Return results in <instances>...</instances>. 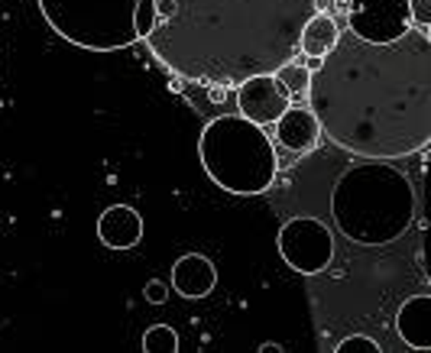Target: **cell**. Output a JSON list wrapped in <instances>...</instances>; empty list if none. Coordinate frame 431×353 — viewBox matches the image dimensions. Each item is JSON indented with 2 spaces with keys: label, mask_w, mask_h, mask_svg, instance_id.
<instances>
[{
  "label": "cell",
  "mask_w": 431,
  "mask_h": 353,
  "mask_svg": "<svg viewBox=\"0 0 431 353\" xmlns=\"http://www.w3.org/2000/svg\"><path fill=\"white\" fill-rule=\"evenodd\" d=\"M347 26L370 42H389L412 26L409 0H350Z\"/></svg>",
  "instance_id": "52a82bcc"
},
{
  "label": "cell",
  "mask_w": 431,
  "mask_h": 353,
  "mask_svg": "<svg viewBox=\"0 0 431 353\" xmlns=\"http://www.w3.org/2000/svg\"><path fill=\"white\" fill-rule=\"evenodd\" d=\"M412 3V23L428 29L431 26V0H409Z\"/></svg>",
  "instance_id": "ac0fdd59"
},
{
  "label": "cell",
  "mask_w": 431,
  "mask_h": 353,
  "mask_svg": "<svg viewBox=\"0 0 431 353\" xmlns=\"http://www.w3.org/2000/svg\"><path fill=\"white\" fill-rule=\"evenodd\" d=\"M428 39H431V26H428Z\"/></svg>",
  "instance_id": "44dd1931"
},
{
  "label": "cell",
  "mask_w": 431,
  "mask_h": 353,
  "mask_svg": "<svg viewBox=\"0 0 431 353\" xmlns=\"http://www.w3.org/2000/svg\"><path fill=\"white\" fill-rule=\"evenodd\" d=\"M282 260L301 276H318L334 260V233L318 217H292L276 237Z\"/></svg>",
  "instance_id": "8992f818"
},
{
  "label": "cell",
  "mask_w": 431,
  "mask_h": 353,
  "mask_svg": "<svg viewBox=\"0 0 431 353\" xmlns=\"http://www.w3.org/2000/svg\"><path fill=\"white\" fill-rule=\"evenodd\" d=\"M315 10L318 0H156L146 42L178 78L237 88L299 56Z\"/></svg>",
  "instance_id": "7a4b0ae2"
},
{
  "label": "cell",
  "mask_w": 431,
  "mask_h": 353,
  "mask_svg": "<svg viewBox=\"0 0 431 353\" xmlns=\"http://www.w3.org/2000/svg\"><path fill=\"white\" fill-rule=\"evenodd\" d=\"M395 331L412 350H431V295H412L395 315Z\"/></svg>",
  "instance_id": "8fae6325"
},
{
  "label": "cell",
  "mask_w": 431,
  "mask_h": 353,
  "mask_svg": "<svg viewBox=\"0 0 431 353\" xmlns=\"http://www.w3.org/2000/svg\"><path fill=\"white\" fill-rule=\"evenodd\" d=\"M143 295H146V301H152V305H162L166 298H169V288L162 285V282H146V288H143Z\"/></svg>",
  "instance_id": "d6986e66"
},
{
  "label": "cell",
  "mask_w": 431,
  "mask_h": 353,
  "mask_svg": "<svg viewBox=\"0 0 431 353\" xmlns=\"http://www.w3.org/2000/svg\"><path fill=\"white\" fill-rule=\"evenodd\" d=\"M156 26V0H140V7H136V33L140 39H146Z\"/></svg>",
  "instance_id": "2e32d148"
},
{
  "label": "cell",
  "mask_w": 431,
  "mask_h": 353,
  "mask_svg": "<svg viewBox=\"0 0 431 353\" xmlns=\"http://www.w3.org/2000/svg\"><path fill=\"white\" fill-rule=\"evenodd\" d=\"M143 350L146 353H175L178 350V334L169 324H152L143 334Z\"/></svg>",
  "instance_id": "5bb4252c"
},
{
  "label": "cell",
  "mask_w": 431,
  "mask_h": 353,
  "mask_svg": "<svg viewBox=\"0 0 431 353\" xmlns=\"http://www.w3.org/2000/svg\"><path fill=\"white\" fill-rule=\"evenodd\" d=\"M279 81L289 88V94H301L308 91V81H311V72L305 65H299V62H285V65L279 68Z\"/></svg>",
  "instance_id": "9a60e30c"
},
{
  "label": "cell",
  "mask_w": 431,
  "mask_h": 353,
  "mask_svg": "<svg viewBox=\"0 0 431 353\" xmlns=\"http://www.w3.org/2000/svg\"><path fill=\"white\" fill-rule=\"evenodd\" d=\"M172 285L182 298H205L214 292L217 285V269L214 262L201 256V253H185L178 256L172 266Z\"/></svg>",
  "instance_id": "30bf717a"
},
{
  "label": "cell",
  "mask_w": 431,
  "mask_h": 353,
  "mask_svg": "<svg viewBox=\"0 0 431 353\" xmlns=\"http://www.w3.org/2000/svg\"><path fill=\"white\" fill-rule=\"evenodd\" d=\"M276 133H279V140L285 149H292V152H308V149H315V143H318V136H321V123L311 107H289V111L276 120Z\"/></svg>",
  "instance_id": "7c38bea8"
},
{
  "label": "cell",
  "mask_w": 431,
  "mask_h": 353,
  "mask_svg": "<svg viewBox=\"0 0 431 353\" xmlns=\"http://www.w3.org/2000/svg\"><path fill=\"white\" fill-rule=\"evenodd\" d=\"M198 156L207 178L230 195H262L276 182V149L250 117H214L201 130Z\"/></svg>",
  "instance_id": "277c9868"
},
{
  "label": "cell",
  "mask_w": 431,
  "mask_h": 353,
  "mask_svg": "<svg viewBox=\"0 0 431 353\" xmlns=\"http://www.w3.org/2000/svg\"><path fill=\"white\" fill-rule=\"evenodd\" d=\"M237 107L260 127L276 123L289 111V88L279 81V74H253L237 84Z\"/></svg>",
  "instance_id": "ba28073f"
},
{
  "label": "cell",
  "mask_w": 431,
  "mask_h": 353,
  "mask_svg": "<svg viewBox=\"0 0 431 353\" xmlns=\"http://www.w3.org/2000/svg\"><path fill=\"white\" fill-rule=\"evenodd\" d=\"M331 214L350 243H393L415 221L412 182L395 166H386V159H366L338 178L331 191Z\"/></svg>",
  "instance_id": "3957f363"
},
{
  "label": "cell",
  "mask_w": 431,
  "mask_h": 353,
  "mask_svg": "<svg viewBox=\"0 0 431 353\" xmlns=\"http://www.w3.org/2000/svg\"><path fill=\"white\" fill-rule=\"evenodd\" d=\"M279 350H282L279 344H262V347H260V353H279Z\"/></svg>",
  "instance_id": "ffe728a7"
},
{
  "label": "cell",
  "mask_w": 431,
  "mask_h": 353,
  "mask_svg": "<svg viewBox=\"0 0 431 353\" xmlns=\"http://www.w3.org/2000/svg\"><path fill=\"white\" fill-rule=\"evenodd\" d=\"M334 353H379V344H376L373 337H344L338 347H334Z\"/></svg>",
  "instance_id": "e0dca14e"
},
{
  "label": "cell",
  "mask_w": 431,
  "mask_h": 353,
  "mask_svg": "<svg viewBox=\"0 0 431 353\" xmlns=\"http://www.w3.org/2000/svg\"><path fill=\"white\" fill-rule=\"evenodd\" d=\"M42 17L62 39L91 52L133 46L140 0H39Z\"/></svg>",
  "instance_id": "5b68a950"
},
{
  "label": "cell",
  "mask_w": 431,
  "mask_h": 353,
  "mask_svg": "<svg viewBox=\"0 0 431 353\" xmlns=\"http://www.w3.org/2000/svg\"><path fill=\"white\" fill-rule=\"evenodd\" d=\"M308 104L340 149L360 159H402L431 143V39L409 26L370 42L347 26L311 72Z\"/></svg>",
  "instance_id": "6da1fadb"
},
{
  "label": "cell",
  "mask_w": 431,
  "mask_h": 353,
  "mask_svg": "<svg viewBox=\"0 0 431 353\" xmlns=\"http://www.w3.org/2000/svg\"><path fill=\"white\" fill-rule=\"evenodd\" d=\"M97 237L111 250H130L143 240V217L130 205H113L97 217Z\"/></svg>",
  "instance_id": "9c48e42d"
},
{
  "label": "cell",
  "mask_w": 431,
  "mask_h": 353,
  "mask_svg": "<svg viewBox=\"0 0 431 353\" xmlns=\"http://www.w3.org/2000/svg\"><path fill=\"white\" fill-rule=\"evenodd\" d=\"M338 36H340V26L334 23V17H328V13H315V17L305 23V29H301V52H305V56L324 58L331 49H334Z\"/></svg>",
  "instance_id": "4fadbf2b"
}]
</instances>
